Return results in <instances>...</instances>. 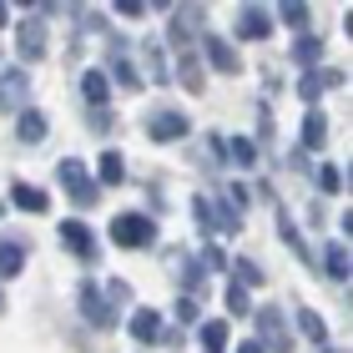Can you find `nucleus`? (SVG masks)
<instances>
[{
	"label": "nucleus",
	"instance_id": "30",
	"mask_svg": "<svg viewBox=\"0 0 353 353\" xmlns=\"http://www.w3.org/2000/svg\"><path fill=\"white\" fill-rule=\"evenodd\" d=\"M278 21H283V26H293V30H308L313 10H308V6H298V0H288V6H278Z\"/></svg>",
	"mask_w": 353,
	"mask_h": 353
},
{
	"label": "nucleus",
	"instance_id": "18",
	"mask_svg": "<svg viewBox=\"0 0 353 353\" xmlns=\"http://www.w3.org/2000/svg\"><path fill=\"white\" fill-rule=\"evenodd\" d=\"M46 132H51V121H46L41 117V111H21V121H15V137H21L26 141V147H36V141H46Z\"/></svg>",
	"mask_w": 353,
	"mask_h": 353
},
{
	"label": "nucleus",
	"instance_id": "36",
	"mask_svg": "<svg viewBox=\"0 0 353 353\" xmlns=\"http://www.w3.org/2000/svg\"><path fill=\"white\" fill-rule=\"evenodd\" d=\"M117 15H126V21H141V15H147V6H141V0H121Z\"/></svg>",
	"mask_w": 353,
	"mask_h": 353
},
{
	"label": "nucleus",
	"instance_id": "2",
	"mask_svg": "<svg viewBox=\"0 0 353 353\" xmlns=\"http://www.w3.org/2000/svg\"><path fill=\"white\" fill-rule=\"evenodd\" d=\"M152 237H157V222H152L147 212H121V217H111V243L126 248V252L152 248Z\"/></svg>",
	"mask_w": 353,
	"mask_h": 353
},
{
	"label": "nucleus",
	"instance_id": "40",
	"mask_svg": "<svg viewBox=\"0 0 353 353\" xmlns=\"http://www.w3.org/2000/svg\"><path fill=\"white\" fill-rule=\"evenodd\" d=\"M0 313H6V293H0Z\"/></svg>",
	"mask_w": 353,
	"mask_h": 353
},
{
	"label": "nucleus",
	"instance_id": "24",
	"mask_svg": "<svg viewBox=\"0 0 353 353\" xmlns=\"http://www.w3.org/2000/svg\"><path fill=\"white\" fill-rule=\"evenodd\" d=\"M293 61L318 71V61H323V36H298V41H293Z\"/></svg>",
	"mask_w": 353,
	"mask_h": 353
},
{
	"label": "nucleus",
	"instance_id": "22",
	"mask_svg": "<svg viewBox=\"0 0 353 353\" xmlns=\"http://www.w3.org/2000/svg\"><path fill=\"white\" fill-rule=\"evenodd\" d=\"M228 162L252 172V167H258V141H252V137H228Z\"/></svg>",
	"mask_w": 353,
	"mask_h": 353
},
{
	"label": "nucleus",
	"instance_id": "27",
	"mask_svg": "<svg viewBox=\"0 0 353 353\" xmlns=\"http://www.w3.org/2000/svg\"><path fill=\"white\" fill-rule=\"evenodd\" d=\"M298 333H303V339H313L318 348H328V323H323V318H318L313 308H303V313H298Z\"/></svg>",
	"mask_w": 353,
	"mask_h": 353
},
{
	"label": "nucleus",
	"instance_id": "16",
	"mask_svg": "<svg viewBox=\"0 0 353 353\" xmlns=\"http://www.w3.org/2000/svg\"><path fill=\"white\" fill-rule=\"evenodd\" d=\"M202 51H207V61H212L217 71H228V76H237V51L228 46V36H202Z\"/></svg>",
	"mask_w": 353,
	"mask_h": 353
},
{
	"label": "nucleus",
	"instance_id": "6",
	"mask_svg": "<svg viewBox=\"0 0 353 353\" xmlns=\"http://www.w3.org/2000/svg\"><path fill=\"white\" fill-rule=\"evenodd\" d=\"M26 101H30V76L21 66L0 71V111H6V117H21Z\"/></svg>",
	"mask_w": 353,
	"mask_h": 353
},
{
	"label": "nucleus",
	"instance_id": "7",
	"mask_svg": "<svg viewBox=\"0 0 353 353\" xmlns=\"http://www.w3.org/2000/svg\"><path fill=\"white\" fill-rule=\"evenodd\" d=\"M272 222H278V237L288 243V252H293L298 263H308V268H318V258L308 252V243H303V232H298V222H293V212H288V207L272 197Z\"/></svg>",
	"mask_w": 353,
	"mask_h": 353
},
{
	"label": "nucleus",
	"instance_id": "3",
	"mask_svg": "<svg viewBox=\"0 0 353 353\" xmlns=\"http://www.w3.org/2000/svg\"><path fill=\"white\" fill-rule=\"evenodd\" d=\"M56 176H61V187L71 192V202H76V207H96V202H101V187L91 182V172H86L81 162H71V157H66V162L56 167Z\"/></svg>",
	"mask_w": 353,
	"mask_h": 353
},
{
	"label": "nucleus",
	"instance_id": "9",
	"mask_svg": "<svg viewBox=\"0 0 353 353\" xmlns=\"http://www.w3.org/2000/svg\"><path fill=\"white\" fill-rule=\"evenodd\" d=\"M56 237H61V243H66V248H71V252H76V258H81V263H91V258H96V232L86 228V222L66 217V222H61V228H56Z\"/></svg>",
	"mask_w": 353,
	"mask_h": 353
},
{
	"label": "nucleus",
	"instance_id": "35",
	"mask_svg": "<svg viewBox=\"0 0 353 353\" xmlns=\"http://www.w3.org/2000/svg\"><path fill=\"white\" fill-rule=\"evenodd\" d=\"M106 303H111V308H117V303H126V298H132V288H126V283H106V293H101Z\"/></svg>",
	"mask_w": 353,
	"mask_h": 353
},
{
	"label": "nucleus",
	"instance_id": "14",
	"mask_svg": "<svg viewBox=\"0 0 353 353\" xmlns=\"http://www.w3.org/2000/svg\"><path fill=\"white\" fill-rule=\"evenodd\" d=\"M333 86H343V71H308L298 81V96H303V101H318V96L333 91Z\"/></svg>",
	"mask_w": 353,
	"mask_h": 353
},
{
	"label": "nucleus",
	"instance_id": "37",
	"mask_svg": "<svg viewBox=\"0 0 353 353\" xmlns=\"http://www.w3.org/2000/svg\"><path fill=\"white\" fill-rule=\"evenodd\" d=\"M202 268H228V258H222V248H202Z\"/></svg>",
	"mask_w": 353,
	"mask_h": 353
},
{
	"label": "nucleus",
	"instance_id": "39",
	"mask_svg": "<svg viewBox=\"0 0 353 353\" xmlns=\"http://www.w3.org/2000/svg\"><path fill=\"white\" fill-rule=\"evenodd\" d=\"M6 21H10V6H0V26H6Z\"/></svg>",
	"mask_w": 353,
	"mask_h": 353
},
{
	"label": "nucleus",
	"instance_id": "17",
	"mask_svg": "<svg viewBox=\"0 0 353 353\" xmlns=\"http://www.w3.org/2000/svg\"><path fill=\"white\" fill-rule=\"evenodd\" d=\"M10 207H21V212H46L51 197H46L41 187H30V182H10Z\"/></svg>",
	"mask_w": 353,
	"mask_h": 353
},
{
	"label": "nucleus",
	"instance_id": "5",
	"mask_svg": "<svg viewBox=\"0 0 353 353\" xmlns=\"http://www.w3.org/2000/svg\"><path fill=\"white\" fill-rule=\"evenodd\" d=\"M76 303H81V313H86V323H91V328H111V323H117V308H111V303L101 298V288H96L91 278L76 283Z\"/></svg>",
	"mask_w": 353,
	"mask_h": 353
},
{
	"label": "nucleus",
	"instance_id": "8",
	"mask_svg": "<svg viewBox=\"0 0 353 353\" xmlns=\"http://www.w3.org/2000/svg\"><path fill=\"white\" fill-rule=\"evenodd\" d=\"M187 132H192V121L182 117V111H172V106L147 117V137H152V141H182Z\"/></svg>",
	"mask_w": 353,
	"mask_h": 353
},
{
	"label": "nucleus",
	"instance_id": "4",
	"mask_svg": "<svg viewBox=\"0 0 353 353\" xmlns=\"http://www.w3.org/2000/svg\"><path fill=\"white\" fill-rule=\"evenodd\" d=\"M252 323H258V343L272 348V353H293V328H288V318L278 308H258L252 313Z\"/></svg>",
	"mask_w": 353,
	"mask_h": 353
},
{
	"label": "nucleus",
	"instance_id": "20",
	"mask_svg": "<svg viewBox=\"0 0 353 353\" xmlns=\"http://www.w3.org/2000/svg\"><path fill=\"white\" fill-rule=\"evenodd\" d=\"M15 51H21V61H41L46 56V30L30 21V26H21V36H15Z\"/></svg>",
	"mask_w": 353,
	"mask_h": 353
},
{
	"label": "nucleus",
	"instance_id": "13",
	"mask_svg": "<svg viewBox=\"0 0 353 353\" xmlns=\"http://www.w3.org/2000/svg\"><path fill=\"white\" fill-rule=\"evenodd\" d=\"M106 96H111V76L106 71H81V101L91 111H106Z\"/></svg>",
	"mask_w": 353,
	"mask_h": 353
},
{
	"label": "nucleus",
	"instance_id": "21",
	"mask_svg": "<svg viewBox=\"0 0 353 353\" xmlns=\"http://www.w3.org/2000/svg\"><path fill=\"white\" fill-rule=\"evenodd\" d=\"M21 268H26V243L21 237H6L0 243V278H21Z\"/></svg>",
	"mask_w": 353,
	"mask_h": 353
},
{
	"label": "nucleus",
	"instance_id": "23",
	"mask_svg": "<svg viewBox=\"0 0 353 353\" xmlns=\"http://www.w3.org/2000/svg\"><path fill=\"white\" fill-rule=\"evenodd\" d=\"M328 141V121H323V111H308L303 117V152H318Z\"/></svg>",
	"mask_w": 353,
	"mask_h": 353
},
{
	"label": "nucleus",
	"instance_id": "1",
	"mask_svg": "<svg viewBox=\"0 0 353 353\" xmlns=\"http://www.w3.org/2000/svg\"><path fill=\"white\" fill-rule=\"evenodd\" d=\"M192 217H197V228H207V232H237V222H243L217 192H197V197H192Z\"/></svg>",
	"mask_w": 353,
	"mask_h": 353
},
{
	"label": "nucleus",
	"instance_id": "11",
	"mask_svg": "<svg viewBox=\"0 0 353 353\" xmlns=\"http://www.w3.org/2000/svg\"><path fill=\"white\" fill-rule=\"evenodd\" d=\"M237 36L243 41H268L272 36V15L263 6H243L237 10Z\"/></svg>",
	"mask_w": 353,
	"mask_h": 353
},
{
	"label": "nucleus",
	"instance_id": "33",
	"mask_svg": "<svg viewBox=\"0 0 353 353\" xmlns=\"http://www.w3.org/2000/svg\"><path fill=\"white\" fill-rule=\"evenodd\" d=\"M318 187H323L328 197H339V192H343V172L339 167H318Z\"/></svg>",
	"mask_w": 353,
	"mask_h": 353
},
{
	"label": "nucleus",
	"instance_id": "38",
	"mask_svg": "<svg viewBox=\"0 0 353 353\" xmlns=\"http://www.w3.org/2000/svg\"><path fill=\"white\" fill-rule=\"evenodd\" d=\"M237 353H268V348H263L258 339H248V343H237Z\"/></svg>",
	"mask_w": 353,
	"mask_h": 353
},
{
	"label": "nucleus",
	"instance_id": "26",
	"mask_svg": "<svg viewBox=\"0 0 353 353\" xmlns=\"http://www.w3.org/2000/svg\"><path fill=\"white\" fill-rule=\"evenodd\" d=\"M176 81H182L187 91H202V61H197V51H182V61H176Z\"/></svg>",
	"mask_w": 353,
	"mask_h": 353
},
{
	"label": "nucleus",
	"instance_id": "31",
	"mask_svg": "<svg viewBox=\"0 0 353 353\" xmlns=\"http://www.w3.org/2000/svg\"><path fill=\"white\" fill-rule=\"evenodd\" d=\"M222 303H228V313H232V318H252V298H248V288H237V283H232Z\"/></svg>",
	"mask_w": 353,
	"mask_h": 353
},
{
	"label": "nucleus",
	"instance_id": "25",
	"mask_svg": "<svg viewBox=\"0 0 353 353\" xmlns=\"http://www.w3.org/2000/svg\"><path fill=\"white\" fill-rule=\"evenodd\" d=\"M323 272H328L333 283L348 278V248H343V243H328V248H323Z\"/></svg>",
	"mask_w": 353,
	"mask_h": 353
},
{
	"label": "nucleus",
	"instance_id": "29",
	"mask_svg": "<svg viewBox=\"0 0 353 353\" xmlns=\"http://www.w3.org/2000/svg\"><path fill=\"white\" fill-rule=\"evenodd\" d=\"M232 278H237V288H263V283H268L263 268L252 263V258H237V263H232Z\"/></svg>",
	"mask_w": 353,
	"mask_h": 353
},
{
	"label": "nucleus",
	"instance_id": "32",
	"mask_svg": "<svg viewBox=\"0 0 353 353\" xmlns=\"http://www.w3.org/2000/svg\"><path fill=\"white\" fill-rule=\"evenodd\" d=\"M147 76L167 81V56H162V46H147ZM147 76H141V81H147Z\"/></svg>",
	"mask_w": 353,
	"mask_h": 353
},
{
	"label": "nucleus",
	"instance_id": "19",
	"mask_svg": "<svg viewBox=\"0 0 353 353\" xmlns=\"http://www.w3.org/2000/svg\"><path fill=\"white\" fill-rule=\"evenodd\" d=\"M111 71H117V81H121L126 91H141V71L126 61V46H121V41H111Z\"/></svg>",
	"mask_w": 353,
	"mask_h": 353
},
{
	"label": "nucleus",
	"instance_id": "10",
	"mask_svg": "<svg viewBox=\"0 0 353 353\" xmlns=\"http://www.w3.org/2000/svg\"><path fill=\"white\" fill-rule=\"evenodd\" d=\"M197 21H202V10H197V6H176V10H172L167 36H172L176 51H192V30H197Z\"/></svg>",
	"mask_w": 353,
	"mask_h": 353
},
{
	"label": "nucleus",
	"instance_id": "41",
	"mask_svg": "<svg viewBox=\"0 0 353 353\" xmlns=\"http://www.w3.org/2000/svg\"><path fill=\"white\" fill-rule=\"evenodd\" d=\"M318 353H339V348H318Z\"/></svg>",
	"mask_w": 353,
	"mask_h": 353
},
{
	"label": "nucleus",
	"instance_id": "12",
	"mask_svg": "<svg viewBox=\"0 0 353 353\" xmlns=\"http://www.w3.org/2000/svg\"><path fill=\"white\" fill-rule=\"evenodd\" d=\"M126 328H132L137 343H157V339H162V313H157V308H137L132 318H126Z\"/></svg>",
	"mask_w": 353,
	"mask_h": 353
},
{
	"label": "nucleus",
	"instance_id": "15",
	"mask_svg": "<svg viewBox=\"0 0 353 353\" xmlns=\"http://www.w3.org/2000/svg\"><path fill=\"white\" fill-rule=\"evenodd\" d=\"M96 187H121L126 182V162H121V152L111 147V152H101V162H96V176H91Z\"/></svg>",
	"mask_w": 353,
	"mask_h": 353
},
{
	"label": "nucleus",
	"instance_id": "34",
	"mask_svg": "<svg viewBox=\"0 0 353 353\" xmlns=\"http://www.w3.org/2000/svg\"><path fill=\"white\" fill-rule=\"evenodd\" d=\"M176 318H182V323H197V298H192V293H182V298H176V308H172Z\"/></svg>",
	"mask_w": 353,
	"mask_h": 353
},
{
	"label": "nucleus",
	"instance_id": "28",
	"mask_svg": "<svg viewBox=\"0 0 353 353\" xmlns=\"http://www.w3.org/2000/svg\"><path fill=\"white\" fill-rule=\"evenodd\" d=\"M197 339H202L207 353H222V348H228V323H222V318H212V323H202Z\"/></svg>",
	"mask_w": 353,
	"mask_h": 353
}]
</instances>
